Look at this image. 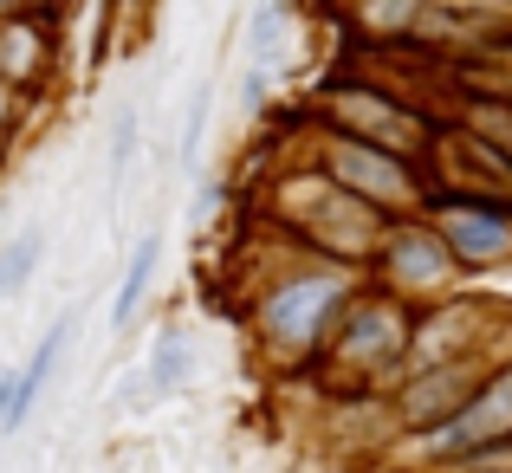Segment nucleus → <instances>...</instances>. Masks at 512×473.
<instances>
[{"label":"nucleus","mask_w":512,"mask_h":473,"mask_svg":"<svg viewBox=\"0 0 512 473\" xmlns=\"http://www.w3.org/2000/svg\"><path fill=\"white\" fill-rule=\"evenodd\" d=\"M39 253H46V234H39V227H26V234L13 240L7 253H0V299H20V292L33 286V273H39Z\"/></svg>","instance_id":"nucleus-12"},{"label":"nucleus","mask_w":512,"mask_h":473,"mask_svg":"<svg viewBox=\"0 0 512 473\" xmlns=\"http://www.w3.org/2000/svg\"><path fill=\"white\" fill-rule=\"evenodd\" d=\"M182 383H188V337L163 331L150 344V389H156V396H175Z\"/></svg>","instance_id":"nucleus-13"},{"label":"nucleus","mask_w":512,"mask_h":473,"mask_svg":"<svg viewBox=\"0 0 512 473\" xmlns=\"http://www.w3.org/2000/svg\"><path fill=\"white\" fill-rule=\"evenodd\" d=\"M500 441H512V363H493V370L480 376V389L448 415V422L428 428V435H415V448H422V461L454 467V461H467V454L500 448Z\"/></svg>","instance_id":"nucleus-4"},{"label":"nucleus","mask_w":512,"mask_h":473,"mask_svg":"<svg viewBox=\"0 0 512 473\" xmlns=\"http://www.w3.org/2000/svg\"><path fill=\"white\" fill-rule=\"evenodd\" d=\"M0 7H7V13H13V7H26V0H0Z\"/></svg>","instance_id":"nucleus-17"},{"label":"nucleus","mask_w":512,"mask_h":473,"mask_svg":"<svg viewBox=\"0 0 512 473\" xmlns=\"http://www.w3.org/2000/svg\"><path fill=\"white\" fill-rule=\"evenodd\" d=\"M409 331H415L409 299H396V292L389 299H350L325 337V357L344 376H370L376 383L389 370H409Z\"/></svg>","instance_id":"nucleus-3"},{"label":"nucleus","mask_w":512,"mask_h":473,"mask_svg":"<svg viewBox=\"0 0 512 473\" xmlns=\"http://www.w3.org/2000/svg\"><path fill=\"white\" fill-rule=\"evenodd\" d=\"M376 266H383V279H389L396 299L441 292L454 273H461V260H454L448 240H441V227L422 221V214H396V221L383 227V240H376Z\"/></svg>","instance_id":"nucleus-5"},{"label":"nucleus","mask_w":512,"mask_h":473,"mask_svg":"<svg viewBox=\"0 0 512 473\" xmlns=\"http://www.w3.org/2000/svg\"><path fill=\"white\" fill-rule=\"evenodd\" d=\"M331 117H338V130H350V137H363V143H383V150H396V156H415L422 162L428 150V117H415L409 104H396V98H383V91H331Z\"/></svg>","instance_id":"nucleus-8"},{"label":"nucleus","mask_w":512,"mask_h":473,"mask_svg":"<svg viewBox=\"0 0 512 473\" xmlns=\"http://www.w3.org/2000/svg\"><path fill=\"white\" fill-rule=\"evenodd\" d=\"M52 72V46H46V13L33 7H13L0 13V78L7 85H39Z\"/></svg>","instance_id":"nucleus-9"},{"label":"nucleus","mask_w":512,"mask_h":473,"mask_svg":"<svg viewBox=\"0 0 512 473\" xmlns=\"http://www.w3.org/2000/svg\"><path fill=\"white\" fill-rule=\"evenodd\" d=\"M487 370H493V363L480 357V350H467V357H441V363H422V370L402 383V396H396V428H402V435H428V428H441V422H448V415L480 389V376H487Z\"/></svg>","instance_id":"nucleus-6"},{"label":"nucleus","mask_w":512,"mask_h":473,"mask_svg":"<svg viewBox=\"0 0 512 473\" xmlns=\"http://www.w3.org/2000/svg\"><path fill=\"white\" fill-rule=\"evenodd\" d=\"M72 324H78V312L52 318V324H46V337H39V350L26 357V370H13V396H7V415H0V428H7V435H20V428H26V415H33L39 389L52 383V370H59L65 344H72Z\"/></svg>","instance_id":"nucleus-10"},{"label":"nucleus","mask_w":512,"mask_h":473,"mask_svg":"<svg viewBox=\"0 0 512 473\" xmlns=\"http://www.w3.org/2000/svg\"><path fill=\"white\" fill-rule=\"evenodd\" d=\"M20 98H26V91L0 78V137H7V130H13V117H20Z\"/></svg>","instance_id":"nucleus-16"},{"label":"nucleus","mask_w":512,"mask_h":473,"mask_svg":"<svg viewBox=\"0 0 512 473\" xmlns=\"http://www.w3.org/2000/svg\"><path fill=\"white\" fill-rule=\"evenodd\" d=\"M344 305H350V273L312 266V273L279 279V286L260 299L253 324H260V337L286 363H299V357H312V350H325V337H331V324L344 318Z\"/></svg>","instance_id":"nucleus-1"},{"label":"nucleus","mask_w":512,"mask_h":473,"mask_svg":"<svg viewBox=\"0 0 512 473\" xmlns=\"http://www.w3.org/2000/svg\"><path fill=\"white\" fill-rule=\"evenodd\" d=\"M156 266H163V234H143L137 253H130V266H124V286H117V299H111V324L137 318V305H143V292H150Z\"/></svg>","instance_id":"nucleus-11"},{"label":"nucleus","mask_w":512,"mask_h":473,"mask_svg":"<svg viewBox=\"0 0 512 473\" xmlns=\"http://www.w3.org/2000/svg\"><path fill=\"white\" fill-rule=\"evenodd\" d=\"M0 13H7V7H0Z\"/></svg>","instance_id":"nucleus-18"},{"label":"nucleus","mask_w":512,"mask_h":473,"mask_svg":"<svg viewBox=\"0 0 512 473\" xmlns=\"http://www.w3.org/2000/svg\"><path fill=\"white\" fill-rule=\"evenodd\" d=\"M208 111H214V91H195V104H188L182 117V162L201 156V137H208Z\"/></svg>","instance_id":"nucleus-14"},{"label":"nucleus","mask_w":512,"mask_h":473,"mask_svg":"<svg viewBox=\"0 0 512 473\" xmlns=\"http://www.w3.org/2000/svg\"><path fill=\"white\" fill-rule=\"evenodd\" d=\"M325 175L344 188V195L383 208L389 221H396V214H422L428 201H435L428 182H422V169H415V156H396V150H383V143H363V137H350V130H331L325 137Z\"/></svg>","instance_id":"nucleus-2"},{"label":"nucleus","mask_w":512,"mask_h":473,"mask_svg":"<svg viewBox=\"0 0 512 473\" xmlns=\"http://www.w3.org/2000/svg\"><path fill=\"white\" fill-rule=\"evenodd\" d=\"M130 156H137V111H124L111 124V169H124Z\"/></svg>","instance_id":"nucleus-15"},{"label":"nucleus","mask_w":512,"mask_h":473,"mask_svg":"<svg viewBox=\"0 0 512 473\" xmlns=\"http://www.w3.org/2000/svg\"><path fill=\"white\" fill-rule=\"evenodd\" d=\"M428 221L441 227L448 253L461 266H506L512 260V208H493L487 195H435Z\"/></svg>","instance_id":"nucleus-7"}]
</instances>
